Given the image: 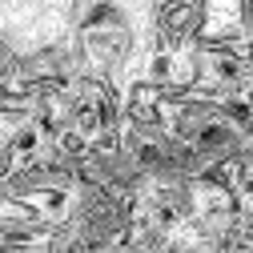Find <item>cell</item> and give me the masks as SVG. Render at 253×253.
<instances>
[{"label":"cell","instance_id":"cell-4","mask_svg":"<svg viewBox=\"0 0 253 253\" xmlns=\"http://www.w3.org/2000/svg\"><path fill=\"white\" fill-rule=\"evenodd\" d=\"M245 145H249V133L241 129L225 109H221L205 129L193 137V149H197V157L205 161V169H209V165H221V161H233Z\"/></svg>","mask_w":253,"mask_h":253},{"label":"cell","instance_id":"cell-6","mask_svg":"<svg viewBox=\"0 0 253 253\" xmlns=\"http://www.w3.org/2000/svg\"><path fill=\"white\" fill-rule=\"evenodd\" d=\"M121 4H137V0H121Z\"/></svg>","mask_w":253,"mask_h":253},{"label":"cell","instance_id":"cell-2","mask_svg":"<svg viewBox=\"0 0 253 253\" xmlns=\"http://www.w3.org/2000/svg\"><path fill=\"white\" fill-rule=\"evenodd\" d=\"M133 213H137L133 197H121L109 185L77 181L65 221L81 233L88 253H109V249H125V233L133 225Z\"/></svg>","mask_w":253,"mask_h":253},{"label":"cell","instance_id":"cell-5","mask_svg":"<svg viewBox=\"0 0 253 253\" xmlns=\"http://www.w3.org/2000/svg\"><path fill=\"white\" fill-rule=\"evenodd\" d=\"M125 92V121L129 125H165V88L149 77H129Z\"/></svg>","mask_w":253,"mask_h":253},{"label":"cell","instance_id":"cell-1","mask_svg":"<svg viewBox=\"0 0 253 253\" xmlns=\"http://www.w3.org/2000/svg\"><path fill=\"white\" fill-rule=\"evenodd\" d=\"M73 41H77L84 73H97V77L125 84L133 60L141 56V0L137 4L97 0V8L73 33Z\"/></svg>","mask_w":253,"mask_h":253},{"label":"cell","instance_id":"cell-3","mask_svg":"<svg viewBox=\"0 0 253 253\" xmlns=\"http://www.w3.org/2000/svg\"><path fill=\"white\" fill-rule=\"evenodd\" d=\"M213 20V0H149V48H193Z\"/></svg>","mask_w":253,"mask_h":253}]
</instances>
